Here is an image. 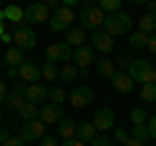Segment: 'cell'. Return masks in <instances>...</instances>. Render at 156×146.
I'll return each instance as SVG.
<instances>
[{"instance_id": "ffe728a7", "label": "cell", "mask_w": 156, "mask_h": 146, "mask_svg": "<svg viewBox=\"0 0 156 146\" xmlns=\"http://www.w3.org/2000/svg\"><path fill=\"white\" fill-rule=\"evenodd\" d=\"M76 125H78V123H73L70 118H62L60 123H57V136H60L62 141H68V138H76Z\"/></svg>"}, {"instance_id": "9f6ffc18", "label": "cell", "mask_w": 156, "mask_h": 146, "mask_svg": "<svg viewBox=\"0 0 156 146\" xmlns=\"http://www.w3.org/2000/svg\"><path fill=\"white\" fill-rule=\"evenodd\" d=\"M0 123H3V112H0Z\"/></svg>"}, {"instance_id": "4fadbf2b", "label": "cell", "mask_w": 156, "mask_h": 146, "mask_svg": "<svg viewBox=\"0 0 156 146\" xmlns=\"http://www.w3.org/2000/svg\"><path fill=\"white\" fill-rule=\"evenodd\" d=\"M13 42H16V47H21V50H31V47H37V31H34L31 26H18L16 31H13Z\"/></svg>"}, {"instance_id": "e575fe53", "label": "cell", "mask_w": 156, "mask_h": 146, "mask_svg": "<svg viewBox=\"0 0 156 146\" xmlns=\"http://www.w3.org/2000/svg\"><path fill=\"white\" fill-rule=\"evenodd\" d=\"M89 146H115V141H112L109 136H96V138L91 141Z\"/></svg>"}, {"instance_id": "bcb514c9", "label": "cell", "mask_w": 156, "mask_h": 146, "mask_svg": "<svg viewBox=\"0 0 156 146\" xmlns=\"http://www.w3.org/2000/svg\"><path fill=\"white\" fill-rule=\"evenodd\" d=\"M81 0H60V5H65V8H73V5H78Z\"/></svg>"}, {"instance_id": "f546056e", "label": "cell", "mask_w": 156, "mask_h": 146, "mask_svg": "<svg viewBox=\"0 0 156 146\" xmlns=\"http://www.w3.org/2000/svg\"><path fill=\"white\" fill-rule=\"evenodd\" d=\"M146 45H148V34H143V31L130 34V47H135V50H143Z\"/></svg>"}, {"instance_id": "d6a6232c", "label": "cell", "mask_w": 156, "mask_h": 146, "mask_svg": "<svg viewBox=\"0 0 156 146\" xmlns=\"http://www.w3.org/2000/svg\"><path fill=\"white\" fill-rule=\"evenodd\" d=\"M120 3H122V0H99V8L104 13H117L120 11Z\"/></svg>"}, {"instance_id": "44dd1931", "label": "cell", "mask_w": 156, "mask_h": 146, "mask_svg": "<svg viewBox=\"0 0 156 146\" xmlns=\"http://www.w3.org/2000/svg\"><path fill=\"white\" fill-rule=\"evenodd\" d=\"M94 65H96V73H99V76H104V78H112V76H115V71H117L115 60H109V57H99Z\"/></svg>"}, {"instance_id": "2e32d148", "label": "cell", "mask_w": 156, "mask_h": 146, "mask_svg": "<svg viewBox=\"0 0 156 146\" xmlns=\"http://www.w3.org/2000/svg\"><path fill=\"white\" fill-rule=\"evenodd\" d=\"M112 86H115V91H120V94H130L135 86V81L130 78V73L128 71H115V76H112Z\"/></svg>"}, {"instance_id": "7a4b0ae2", "label": "cell", "mask_w": 156, "mask_h": 146, "mask_svg": "<svg viewBox=\"0 0 156 146\" xmlns=\"http://www.w3.org/2000/svg\"><path fill=\"white\" fill-rule=\"evenodd\" d=\"M104 18L107 13L101 11L99 5H83V11H81V16H78V21H81V29H89V31H96V29L104 26Z\"/></svg>"}, {"instance_id": "9c48e42d", "label": "cell", "mask_w": 156, "mask_h": 146, "mask_svg": "<svg viewBox=\"0 0 156 146\" xmlns=\"http://www.w3.org/2000/svg\"><path fill=\"white\" fill-rule=\"evenodd\" d=\"M62 118H65V112H62V104L50 102V104H42V107H39V120H42L44 125H57Z\"/></svg>"}, {"instance_id": "d6986e66", "label": "cell", "mask_w": 156, "mask_h": 146, "mask_svg": "<svg viewBox=\"0 0 156 146\" xmlns=\"http://www.w3.org/2000/svg\"><path fill=\"white\" fill-rule=\"evenodd\" d=\"M65 42L76 50V47H81V45L86 42V31H83L81 26H70V29L65 31Z\"/></svg>"}, {"instance_id": "9a60e30c", "label": "cell", "mask_w": 156, "mask_h": 146, "mask_svg": "<svg viewBox=\"0 0 156 146\" xmlns=\"http://www.w3.org/2000/svg\"><path fill=\"white\" fill-rule=\"evenodd\" d=\"M73 63H76L78 68H89V65H94V63H96V52H94V47H91V45H81V47H76V50H73Z\"/></svg>"}, {"instance_id": "d4e9b609", "label": "cell", "mask_w": 156, "mask_h": 146, "mask_svg": "<svg viewBox=\"0 0 156 146\" xmlns=\"http://www.w3.org/2000/svg\"><path fill=\"white\" fill-rule=\"evenodd\" d=\"M16 115L21 120H34V118H39V107L37 104H31V102H26V104H21L16 110Z\"/></svg>"}, {"instance_id": "c3c4849f", "label": "cell", "mask_w": 156, "mask_h": 146, "mask_svg": "<svg viewBox=\"0 0 156 146\" xmlns=\"http://www.w3.org/2000/svg\"><path fill=\"white\" fill-rule=\"evenodd\" d=\"M3 34H5V16L0 13V37H3Z\"/></svg>"}, {"instance_id": "30bf717a", "label": "cell", "mask_w": 156, "mask_h": 146, "mask_svg": "<svg viewBox=\"0 0 156 146\" xmlns=\"http://www.w3.org/2000/svg\"><path fill=\"white\" fill-rule=\"evenodd\" d=\"M47 99H50V86H47V84L37 81V84H29V86H26V102L42 107Z\"/></svg>"}, {"instance_id": "b9f144b4", "label": "cell", "mask_w": 156, "mask_h": 146, "mask_svg": "<svg viewBox=\"0 0 156 146\" xmlns=\"http://www.w3.org/2000/svg\"><path fill=\"white\" fill-rule=\"evenodd\" d=\"M5 97H8V86L3 84V81H0V104L5 102Z\"/></svg>"}, {"instance_id": "f1b7e54d", "label": "cell", "mask_w": 156, "mask_h": 146, "mask_svg": "<svg viewBox=\"0 0 156 146\" xmlns=\"http://www.w3.org/2000/svg\"><path fill=\"white\" fill-rule=\"evenodd\" d=\"M130 123H133V125H146V123H148V115H146L143 107H135V110H130Z\"/></svg>"}, {"instance_id": "ba28073f", "label": "cell", "mask_w": 156, "mask_h": 146, "mask_svg": "<svg viewBox=\"0 0 156 146\" xmlns=\"http://www.w3.org/2000/svg\"><path fill=\"white\" fill-rule=\"evenodd\" d=\"M23 11H26V26H34V24L39 26V24L50 21V16H52V11L44 3H31V5H26Z\"/></svg>"}, {"instance_id": "484cf974", "label": "cell", "mask_w": 156, "mask_h": 146, "mask_svg": "<svg viewBox=\"0 0 156 146\" xmlns=\"http://www.w3.org/2000/svg\"><path fill=\"white\" fill-rule=\"evenodd\" d=\"M5 104L11 107V110H18L21 104H26V94H21V91H16V89H13L11 94L5 97Z\"/></svg>"}, {"instance_id": "3957f363", "label": "cell", "mask_w": 156, "mask_h": 146, "mask_svg": "<svg viewBox=\"0 0 156 146\" xmlns=\"http://www.w3.org/2000/svg\"><path fill=\"white\" fill-rule=\"evenodd\" d=\"M128 73L135 84H151V78H154V60H146V57L130 60Z\"/></svg>"}, {"instance_id": "4dcf8cb0", "label": "cell", "mask_w": 156, "mask_h": 146, "mask_svg": "<svg viewBox=\"0 0 156 146\" xmlns=\"http://www.w3.org/2000/svg\"><path fill=\"white\" fill-rule=\"evenodd\" d=\"M140 99L156 102V84H140Z\"/></svg>"}, {"instance_id": "7c38bea8", "label": "cell", "mask_w": 156, "mask_h": 146, "mask_svg": "<svg viewBox=\"0 0 156 146\" xmlns=\"http://www.w3.org/2000/svg\"><path fill=\"white\" fill-rule=\"evenodd\" d=\"M91 47H94V52L107 55V52L115 50V37H109L104 29H96V31H91Z\"/></svg>"}, {"instance_id": "5b68a950", "label": "cell", "mask_w": 156, "mask_h": 146, "mask_svg": "<svg viewBox=\"0 0 156 146\" xmlns=\"http://www.w3.org/2000/svg\"><path fill=\"white\" fill-rule=\"evenodd\" d=\"M47 130V125L42 123L39 118H34V120H23V125H21V133H18V138L23 141V144H37L42 136H47L44 133Z\"/></svg>"}, {"instance_id": "816d5d0a", "label": "cell", "mask_w": 156, "mask_h": 146, "mask_svg": "<svg viewBox=\"0 0 156 146\" xmlns=\"http://www.w3.org/2000/svg\"><path fill=\"white\" fill-rule=\"evenodd\" d=\"M130 3H135V5H146L148 0H130Z\"/></svg>"}, {"instance_id": "74e56055", "label": "cell", "mask_w": 156, "mask_h": 146, "mask_svg": "<svg viewBox=\"0 0 156 146\" xmlns=\"http://www.w3.org/2000/svg\"><path fill=\"white\" fill-rule=\"evenodd\" d=\"M146 50H148L151 55H156V34H151V37H148V45H146Z\"/></svg>"}, {"instance_id": "836d02e7", "label": "cell", "mask_w": 156, "mask_h": 146, "mask_svg": "<svg viewBox=\"0 0 156 146\" xmlns=\"http://www.w3.org/2000/svg\"><path fill=\"white\" fill-rule=\"evenodd\" d=\"M128 138H130V130H125V128H120V125H115V138H112V141H117V144L122 146Z\"/></svg>"}, {"instance_id": "681fc988", "label": "cell", "mask_w": 156, "mask_h": 146, "mask_svg": "<svg viewBox=\"0 0 156 146\" xmlns=\"http://www.w3.org/2000/svg\"><path fill=\"white\" fill-rule=\"evenodd\" d=\"M122 146H143V144H140V141H135V138H128Z\"/></svg>"}, {"instance_id": "f5cc1de1", "label": "cell", "mask_w": 156, "mask_h": 146, "mask_svg": "<svg viewBox=\"0 0 156 146\" xmlns=\"http://www.w3.org/2000/svg\"><path fill=\"white\" fill-rule=\"evenodd\" d=\"M151 84H156V60H154V78H151Z\"/></svg>"}, {"instance_id": "8992f818", "label": "cell", "mask_w": 156, "mask_h": 146, "mask_svg": "<svg viewBox=\"0 0 156 146\" xmlns=\"http://www.w3.org/2000/svg\"><path fill=\"white\" fill-rule=\"evenodd\" d=\"M44 55H47V63H52V65H57V63H70L73 60V47L68 42H52L44 50Z\"/></svg>"}, {"instance_id": "f907efd6", "label": "cell", "mask_w": 156, "mask_h": 146, "mask_svg": "<svg viewBox=\"0 0 156 146\" xmlns=\"http://www.w3.org/2000/svg\"><path fill=\"white\" fill-rule=\"evenodd\" d=\"M8 76L11 78H18V68H8Z\"/></svg>"}, {"instance_id": "83f0119b", "label": "cell", "mask_w": 156, "mask_h": 146, "mask_svg": "<svg viewBox=\"0 0 156 146\" xmlns=\"http://www.w3.org/2000/svg\"><path fill=\"white\" fill-rule=\"evenodd\" d=\"M68 99V91L62 89V86H50V102H55V104H62V102Z\"/></svg>"}, {"instance_id": "1f68e13d", "label": "cell", "mask_w": 156, "mask_h": 146, "mask_svg": "<svg viewBox=\"0 0 156 146\" xmlns=\"http://www.w3.org/2000/svg\"><path fill=\"white\" fill-rule=\"evenodd\" d=\"M130 138H135V141H140V144H146V138H148V128H146V125H133Z\"/></svg>"}, {"instance_id": "7bdbcfd3", "label": "cell", "mask_w": 156, "mask_h": 146, "mask_svg": "<svg viewBox=\"0 0 156 146\" xmlns=\"http://www.w3.org/2000/svg\"><path fill=\"white\" fill-rule=\"evenodd\" d=\"M42 3H44V5L50 8V11H55V8L60 5V0H42Z\"/></svg>"}, {"instance_id": "d590c367", "label": "cell", "mask_w": 156, "mask_h": 146, "mask_svg": "<svg viewBox=\"0 0 156 146\" xmlns=\"http://www.w3.org/2000/svg\"><path fill=\"white\" fill-rule=\"evenodd\" d=\"M146 128H148V138H154V141H156V115H154V118H148Z\"/></svg>"}, {"instance_id": "52a82bcc", "label": "cell", "mask_w": 156, "mask_h": 146, "mask_svg": "<svg viewBox=\"0 0 156 146\" xmlns=\"http://www.w3.org/2000/svg\"><path fill=\"white\" fill-rule=\"evenodd\" d=\"M68 102H70L76 110H83V107H89L91 102H94V89L86 84H78L73 91H68Z\"/></svg>"}, {"instance_id": "db71d44e", "label": "cell", "mask_w": 156, "mask_h": 146, "mask_svg": "<svg viewBox=\"0 0 156 146\" xmlns=\"http://www.w3.org/2000/svg\"><path fill=\"white\" fill-rule=\"evenodd\" d=\"M94 3H99V0H86V5H94Z\"/></svg>"}, {"instance_id": "6da1fadb", "label": "cell", "mask_w": 156, "mask_h": 146, "mask_svg": "<svg viewBox=\"0 0 156 146\" xmlns=\"http://www.w3.org/2000/svg\"><path fill=\"white\" fill-rule=\"evenodd\" d=\"M104 29L109 37H122V34H128L130 29H133V16L125 11H117V13H107L104 18Z\"/></svg>"}, {"instance_id": "277c9868", "label": "cell", "mask_w": 156, "mask_h": 146, "mask_svg": "<svg viewBox=\"0 0 156 146\" xmlns=\"http://www.w3.org/2000/svg\"><path fill=\"white\" fill-rule=\"evenodd\" d=\"M73 21H76V13H73V8H65V5H57L55 11H52V16H50V29L52 31H68V29L73 26Z\"/></svg>"}, {"instance_id": "f6af8a7d", "label": "cell", "mask_w": 156, "mask_h": 146, "mask_svg": "<svg viewBox=\"0 0 156 146\" xmlns=\"http://www.w3.org/2000/svg\"><path fill=\"white\" fill-rule=\"evenodd\" d=\"M8 138H11V133H8V130L5 128H0V144H5V141Z\"/></svg>"}, {"instance_id": "4316f807", "label": "cell", "mask_w": 156, "mask_h": 146, "mask_svg": "<svg viewBox=\"0 0 156 146\" xmlns=\"http://www.w3.org/2000/svg\"><path fill=\"white\" fill-rule=\"evenodd\" d=\"M39 68H42V78L50 81V84L60 78V71H57V65H52V63H44V65H39Z\"/></svg>"}, {"instance_id": "ac0fdd59", "label": "cell", "mask_w": 156, "mask_h": 146, "mask_svg": "<svg viewBox=\"0 0 156 146\" xmlns=\"http://www.w3.org/2000/svg\"><path fill=\"white\" fill-rule=\"evenodd\" d=\"M76 138L78 141H83V144H91V141L96 138V128L91 120H83V123H78L76 125Z\"/></svg>"}, {"instance_id": "603a6c76", "label": "cell", "mask_w": 156, "mask_h": 146, "mask_svg": "<svg viewBox=\"0 0 156 146\" xmlns=\"http://www.w3.org/2000/svg\"><path fill=\"white\" fill-rule=\"evenodd\" d=\"M23 60H26V57H23V50H21V47H8V52H5L8 68H18Z\"/></svg>"}, {"instance_id": "7402d4cb", "label": "cell", "mask_w": 156, "mask_h": 146, "mask_svg": "<svg viewBox=\"0 0 156 146\" xmlns=\"http://www.w3.org/2000/svg\"><path fill=\"white\" fill-rule=\"evenodd\" d=\"M60 81H65V84L78 81V65H76V63H62V68H60Z\"/></svg>"}, {"instance_id": "ee69618b", "label": "cell", "mask_w": 156, "mask_h": 146, "mask_svg": "<svg viewBox=\"0 0 156 146\" xmlns=\"http://www.w3.org/2000/svg\"><path fill=\"white\" fill-rule=\"evenodd\" d=\"M78 78H81V81L89 78V68H78Z\"/></svg>"}, {"instance_id": "ab89813d", "label": "cell", "mask_w": 156, "mask_h": 146, "mask_svg": "<svg viewBox=\"0 0 156 146\" xmlns=\"http://www.w3.org/2000/svg\"><path fill=\"white\" fill-rule=\"evenodd\" d=\"M0 146H23V141H21V138H13V136H11L5 144H0Z\"/></svg>"}, {"instance_id": "60d3db41", "label": "cell", "mask_w": 156, "mask_h": 146, "mask_svg": "<svg viewBox=\"0 0 156 146\" xmlns=\"http://www.w3.org/2000/svg\"><path fill=\"white\" fill-rule=\"evenodd\" d=\"M146 13L156 16V0H148V3H146Z\"/></svg>"}, {"instance_id": "8fae6325", "label": "cell", "mask_w": 156, "mask_h": 146, "mask_svg": "<svg viewBox=\"0 0 156 146\" xmlns=\"http://www.w3.org/2000/svg\"><path fill=\"white\" fill-rule=\"evenodd\" d=\"M91 123H94L96 130H109L117 125V115L115 110H109V107H101V110H96L94 118H91Z\"/></svg>"}, {"instance_id": "f35d334b", "label": "cell", "mask_w": 156, "mask_h": 146, "mask_svg": "<svg viewBox=\"0 0 156 146\" xmlns=\"http://www.w3.org/2000/svg\"><path fill=\"white\" fill-rule=\"evenodd\" d=\"M60 146H89V144H83L78 138H68V141H60Z\"/></svg>"}, {"instance_id": "7dc6e473", "label": "cell", "mask_w": 156, "mask_h": 146, "mask_svg": "<svg viewBox=\"0 0 156 146\" xmlns=\"http://www.w3.org/2000/svg\"><path fill=\"white\" fill-rule=\"evenodd\" d=\"M130 65V57L128 55H120V68H128Z\"/></svg>"}, {"instance_id": "e0dca14e", "label": "cell", "mask_w": 156, "mask_h": 146, "mask_svg": "<svg viewBox=\"0 0 156 146\" xmlns=\"http://www.w3.org/2000/svg\"><path fill=\"white\" fill-rule=\"evenodd\" d=\"M3 16H5V21H11L13 26H26V11H23L21 5H16V3H11V5L3 8Z\"/></svg>"}, {"instance_id": "11a10c76", "label": "cell", "mask_w": 156, "mask_h": 146, "mask_svg": "<svg viewBox=\"0 0 156 146\" xmlns=\"http://www.w3.org/2000/svg\"><path fill=\"white\" fill-rule=\"evenodd\" d=\"M3 8H5V5H3V0H0V13H3Z\"/></svg>"}, {"instance_id": "cb8c5ba5", "label": "cell", "mask_w": 156, "mask_h": 146, "mask_svg": "<svg viewBox=\"0 0 156 146\" xmlns=\"http://www.w3.org/2000/svg\"><path fill=\"white\" fill-rule=\"evenodd\" d=\"M138 31H143V34H156V16H151V13H143V16H140V21H138Z\"/></svg>"}, {"instance_id": "8d00e7d4", "label": "cell", "mask_w": 156, "mask_h": 146, "mask_svg": "<svg viewBox=\"0 0 156 146\" xmlns=\"http://www.w3.org/2000/svg\"><path fill=\"white\" fill-rule=\"evenodd\" d=\"M37 144L39 146H60V144H57V138H52V136H42Z\"/></svg>"}, {"instance_id": "5bb4252c", "label": "cell", "mask_w": 156, "mask_h": 146, "mask_svg": "<svg viewBox=\"0 0 156 146\" xmlns=\"http://www.w3.org/2000/svg\"><path fill=\"white\" fill-rule=\"evenodd\" d=\"M42 78V68L37 65L34 60H23L18 65V81H26V84H37Z\"/></svg>"}]
</instances>
